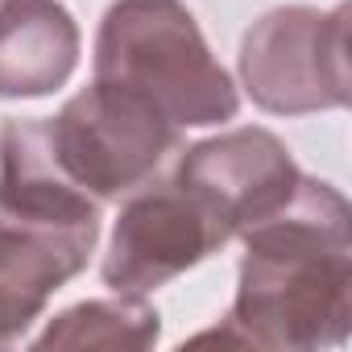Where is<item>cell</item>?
<instances>
[{"instance_id": "obj_1", "label": "cell", "mask_w": 352, "mask_h": 352, "mask_svg": "<svg viewBox=\"0 0 352 352\" xmlns=\"http://www.w3.org/2000/svg\"><path fill=\"white\" fill-rule=\"evenodd\" d=\"M236 298L224 344L311 352L352 331V212L323 179H298L286 208L241 232Z\"/></svg>"}, {"instance_id": "obj_2", "label": "cell", "mask_w": 352, "mask_h": 352, "mask_svg": "<svg viewBox=\"0 0 352 352\" xmlns=\"http://www.w3.org/2000/svg\"><path fill=\"white\" fill-rule=\"evenodd\" d=\"M100 208L58 166L46 120L9 116L0 124V348L17 344L87 270Z\"/></svg>"}, {"instance_id": "obj_3", "label": "cell", "mask_w": 352, "mask_h": 352, "mask_svg": "<svg viewBox=\"0 0 352 352\" xmlns=\"http://www.w3.org/2000/svg\"><path fill=\"white\" fill-rule=\"evenodd\" d=\"M91 75L141 96L179 129H212L241 108L232 75L208 50L183 0H112L96 34Z\"/></svg>"}, {"instance_id": "obj_4", "label": "cell", "mask_w": 352, "mask_h": 352, "mask_svg": "<svg viewBox=\"0 0 352 352\" xmlns=\"http://www.w3.org/2000/svg\"><path fill=\"white\" fill-rule=\"evenodd\" d=\"M46 133L58 166L96 204H116L141 191L166 157L183 149L179 124H170L141 96L100 79L71 96L63 112L46 120Z\"/></svg>"}, {"instance_id": "obj_5", "label": "cell", "mask_w": 352, "mask_h": 352, "mask_svg": "<svg viewBox=\"0 0 352 352\" xmlns=\"http://www.w3.org/2000/svg\"><path fill=\"white\" fill-rule=\"evenodd\" d=\"M348 21L352 9L286 5L257 17L241 42V83L261 112L307 116L348 108Z\"/></svg>"}, {"instance_id": "obj_6", "label": "cell", "mask_w": 352, "mask_h": 352, "mask_svg": "<svg viewBox=\"0 0 352 352\" xmlns=\"http://www.w3.org/2000/svg\"><path fill=\"white\" fill-rule=\"evenodd\" d=\"M224 245L228 241L220 236L212 216L174 179L162 187L145 183L120 204L108 253L100 261V278L112 294L145 298Z\"/></svg>"}, {"instance_id": "obj_7", "label": "cell", "mask_w": 352, "mask_h": 352, "mask_svg": "<svg viewBox=\"0 0 352 352\" xmlns=\"http://www.w3.org/2000/svg\"><path fill=\"white\" fill-rule=\"evenodd\" d=\"M302 170L290 149L270 129H228L183 149L174 183H179L220 228L224 241L261 224L298 191Z\"/></svg>"}, {"instance_id": "obj_8", "label": "cell", "mask_w": 352, "mask_h": 352, "mask_svg": "<svg viewBox=\"0 0 352 352\" xmlns=\"http://www.w3.org/2000/svg\"><path fill=\"white\" fill-rule=\"evenodd\" d=\"M79 25L63 0H0V96L38 100L79 67Z\"/></svg>"}, {"instance_id": "obj_9", "label": "cell", "mask_w": 352, "mask_h": 352, "mask_svg": "<svg viewBox=\"0 0 352 352\" xmlns=\"http://www.w3.org/2000/svg\"><path fill=\"white\" fill-rule=\"evenodd\" d=\"M162 336V319L145 298L112 294V298H87L79 307H67L46 323V331L34 340L38 352L50 348H153Z\"/></svg>"}]
</instances>
